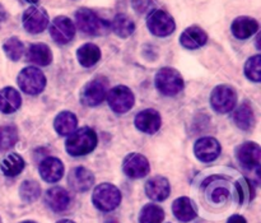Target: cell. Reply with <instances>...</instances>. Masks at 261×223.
<instances>
[{"label":"cell","mask_w":261,"mask_h":223,"mask_svg":"<svg viewBox=\"0 0 261 223\" xmlns=\"http://www.w3.org/2000/svg\"><path fill=\"white\" fill-rule=\"evenodd\" d=\"M7 10H5V8L0 4V24H3V23L7 20Z\"/></svg>","instance_id":"39"},{"label":"cell","mask_w":261,"mask_h":223,"mask_svg":"<svg viewBox=\"0 0 261 223\" xmlns=\"http://www.w3.org/2000/svg\"><path fill=\"white\" fill-rule=\"evenodd\" d=\"M18 142V130L14 125L0 127V152L12 150Z\"/></svg>","instance_id":"30"},{"label":"cell","mask_w":261,"mask_h":223,"mask_svg":"<svg viewBox=\"0 0 261 223\" xmlns=\"http://www.w3.org/2000/svg\"><path fill=\"white\" fill-rule=\"evenodd\" d=\"M17 83L20 91L31 96H36L45 89L46 77L37 66H27L19 71L17 77Z\"/></svg>","instance_id":"5"},{"label":"cell","mask_w":261,"mask_h":223,"mask_svg":"<svg viewBox=\"0 0 261 223\" xmlns=\"http://www.w3.org/2000/svg\"><path fill=\"white\" fill-rule=\"evenodd\" d=\"M237 104V92L229 84H221L213 89L211 94V105L214 111L219 114H228Z\"/></svg>","instance_id":"7"},{"label":"cell","mask_w":261,"mask_h":223,"mask_svg":"<svg viewBox=\"0 0 261 223\" xmlns=\"http://www.w3.org/2000/svg\"><path fill=\"white\" fill-rule=\"evenodd\" d=\"M122 171L132 179H142L147 176L150 171L149 162L140 153H130L126 156L122 163Z\"/></svg>","instance_id":"14"},{"label":"cell","mask_w":261,"mask_h":223,"mask_svg":"<svg viewBox=\"0 0 261 223\" xmlns=\"http://www.w3.org/2000/svg\"><path fill=\"white\" fill-rule=\"evenodd\" d=\"M98 143L96 132L92 128L83 127L68 135L65 150L73 157H82L93 152Z\"/></svg>","instance_id":"1"},{"label":"cell","mask_w":261,"mask_h":223,"mask_svg":"<svg viewBox=\"0 0 261 223\" xmlns=\"http://www.w3.org/2000/svg\"><path fill=\"white\" fill-rule=\"evenodd\" d=\"M227 223H247V222L242 216H240V214H234V216L229 217Z\"/></svg>","instance_id":"38"},{"label":"cell","mask_w":261,"mask_h":223,"mask_svg":"<svg viewBox=\"0 0 261 223\" xmlns=\"http://www.w3.org/2000/svg\"><path fill=\"white\" fill-rule=\"evenodd\" d=\"M22 223H36V222H33V221H25V222H22Z\"/></svg>","instance_id":"43"},{"label":"cell","mask_w":261,"mask_h":223,"mask_svg":"<svg viewBox=\"0 0 261 223\" xmlns=\"http://www.w3.org/2000/svg\"><path fill=\"white\" fill-rule=\"evenodd\" d=\"M145 193L148 198L154 202L166 201L171 193L170 183L163 176H154L145 184Z\"/></svg>","instance_id":"19"},{"label":"cell","mask_w":261,"mask_h":223,"mask_svg":"<svg viewBox=\"0 0 261 223\" xmlns=\"http://www.w3.org/2000/svg\"><path fill=\"white\" fill-rule=\"evenodd\" d=\"M25 58L30 63L36 64L38 66H47L53 63V51L46 43L37 42L32 43L25 51Z\"/></svg>","instance_id":"22"},{"label":"cell","mask_w":261,"mask_h":223,"mask_svg":"<svg viewBox=\"0 0 261 223\" xmlns=\"http://www.w3.org/2000/svg\"><path fill=\"white\" fill-rule=\"evenodd\" d=\"M40 175L46 183H58L64 175V165L59 158L47 157L40 163Z\"/></svg>","instance_id":"21"},{"label":"cell","mask_w":261,"mask_h":223,"mask_svg":"<svg viewBox=\"0 0 261 223\" xmlns=\"http://www.w3.org/2000/svg\"><path fill=\"white\" fill-rule=\"evenodd\" d=\"M107 102L112 111L116 114H126L133 109L135 102L134 93L126 86H116L107 92Z\"/></svg>","instance_id":"8"},{"label":"cell","mask_w":261,"mask_h":223,"mask_svg":"<svg viewBox=\"0 0 261 223\" xmlns=\"http://www.w3.org/2000/svg\"><path fill=\"white\" fill-rule=\"evenodd\" d=\"M110 30H112V32L119 37L127 38L134 33L135 22L127 14L120 13L115 15L112 22L110 23Z\"/></svg>","instance_id":"27"},{"label":"cell","mask_w":261,"mask_h":223,"mask_svg":"<svg viewBox=\"0 0 261 223\" xmlns=\"http://www.w3.org/2000/svg\"><path fill=\"white\" fill-rule=\"evenodd\" d=\"M236 157L240 165L247 170H260L261 162V148L257 143L246 142L239 145L236 150Z\"/></svg>","instance_id":"12"},{"label":"cell","mask_w":261,"mask_h":223,"mask_svg":"<svg viewBox=\"0 0 261 223\" xmlns=\"http://www.w3.org/2000/svg\"><path fill=\"white\" fill-rule=\"evenodd\" d=\"M19 195L25 203H33L41 195V186L37 181L25 180L19 188Z\"/></svg>","instance_id":"33"},{"label":"cell","mask_w":261,"mask_h":223,"mask_svg":"<svg viewBox=\"0 0 261 223\" xmlns=\"http://www.w3.org/2000/svg\"><path fill=\"white\" fill-rule=\"evenodd\" d=\"M45 201L54 212L61 213L70 207L71 198L65 189L61 188V186H55V188H51L46 191Z\"/></svg>","instance_id":"20"},{"label":"cell","mask_w":261,"mask_h":223,"mask_svg":"<svg viewBox=\"0 0 261 223\" xmlns=\"http://www.w3.org/2000/svg\"><path fill=\"white\" fill-rule=\"evenodd\" d=\"M25 162L23 157L18 153H9L0 163L2 172L8 178H14L18 176L23 170H24Z\"/></svg>","instance_id":"29"},{"label":"cell","mask_w":261,"mask_h":223,"mask_svg":"<svg viewBox=\"0 0 261 223\" xmlns=\"http://www.w3.org/2000/svg\"><path fill=\"white\" fill-rule=\"evenodd\" d=\"M208 42V35L205 31L199 26L188 27L180 36V43L188 50H196L200 48Z\"/></svg>","instance_id":"18"},{"label":"cell","mask_w":261,"mask_h":223,"mask_svg":"<svg viewBox=\"0 0 261 223\" xmlns=\"http://www.w3.org/2000/svg\"><path fill=\"white\" fill-rule=\"evenodd\" d=\"M68 184L75 193H86L93 186L94 176L88 168L79 166L69 172Z\"/></svg>","instance_id":"15"},{"label":"cell","mask_w":261,"mask_h":223,"mask_svg":"<svg viewBox=\"0 0 261 223\" xmlns=\"http://www.w3.org/2000/svg\"><path fill=\"white\" fill-rule=\"evenodd\" d=\"M236 189H237V194H239L240 203L241 204L254 199L255 196L254 184H252L250 180H247V179H242V180H240L239 183L236 184Z\"/></svg>","instance_id":"35"},{"label":"cell","mask_w":261,"mask_h":223,"mask_svg":"<svg viewBox=\"0 0 261 223\" xmlns=\"http://www.w3.org/2000/svg\"><path fill=\"white\" fill-rule=\"evenodd\" d=\"M58 223H75V222L70 221V219H61V221H59Z\"/></svg>","instance_id":"41"},{"label":"cell","mask_w":261,"mask_h":223,"mask_svg":"<svg viewBox=\"0 0 261 223\" xmlns=\"http://www.w3.org/2000/svg\"><path fill=\"white\" fill-rule=\"evenodd\" d=\"M229 195H231V191L226 185H216L209 191V199L216 204L226 202L229 198Z\"/></svg>","instance_id":"36"},{"label":"cell","mask_w":261,"mask_h":223,"mask_svg":"<svg viewBox=\"0 0 261 223\" xmlns=\"http://www.w3.org/2000/svg\"><path fill=\"white\" fill-rule=\"evenodd\" d=\"M54 128L60 135H70L78 128V119L70 111H61L54 121Z\"/></svg>","instance_id":"28"},{"label":"cell","mask_w":261,"mask_h":223,"mask_svg":"<svg viewBox=\"0 0 261 223\" xmlns=\"http://www.w3.org/2000/svg\"><path fill=\"white\" fill-rule=\"evenodd\" d=\"M101 48L96 45V43L87 42L82 45L81 47L76 50V59L78 63L84 68H91V66L96 65L99 60H101Z\"/></svg>","instance_id":"25"},{"label":"cell","mask_w":261,"mask_h":223,"mask_svg":"<svg viewBox=\"0 0 261 223\" xmlns=\"http://www.w3.org/2000/svg\"><path fill=\"white\" fill-rule=\"evenodd\" d=\"M222 152V147L216 138L204 137L196 140L194 145V153L196 158L204 163L213 162L219 157Z\"/></svg>","instance_id":"13"},{"label":"cell","mask_w":261,"mask_h":223,"mask_svg":"<svg viewBox=\"0 0 261 223\" xmlns=\"http://www.w3.org/2000/svg\"><path fill=\"white\" fill-rule=\"evenodd\" d=\"M245 76L255 83L261 81V55L259 54L247 59L245 64Z\"/></svg>","instance_id":"34"},{"label":"cell","mask_w":261,"mask_h":223,"mask_svg":"<svg viewBox=\"0 0 261 223\" xmlns=\"http://www.w3.org/2000/svg\"><path fill=\"white\" fill-rule=\"evenodd\" d=\"M3 50L7 58L12 61H18L24 55L25 48L22 41L18 37H10L3 45Z\"/></svg>","instance_id":"32"},{"label":"cell","mask_w":261,"mask_h":223,"mask_svg":"<svg viewBox=\"0 0 261 223\" xmlns=\"http://www.w3.org/2000/svg\"><path fill=\"white\" fill-rule=\"evenodd\" d=\"M107 82L97 78L88 82L81 92V102L84 106L94 107L105 101L107 96Z\"/></svg>","instance_id":"11"},{"label":"cell","mask_w":261,"mask_h":223,"mask_svg":"<svg viewBox=\"0 0 261 223\" xmlns=\"http://www.w3.org/2000/svg\"><path fill=\"white\" fill-rule=\"evenodd\" d=\"M92 202L94 207L102 212H111L121 203V191L110 183L99 184L93 191Z\"/></svg>","instance_id":"4"},{"label":"cell","mask_w":261,"mask_h":223,"mask_svg":"<svg viewBox=\"0 0 261 223\" xmlns=\"http://www.w3.org/2000/svg\"><path fill=\"white\" fill-rule=\"evenodd\" d=\"M48 22H50L48 13L42 7H37V5H31L22 15L23 27L32 35L43 32L47 28Z\"/></svg>","instance_id":"9"},{"label":"cell","mask_w":261,"mask_h":223,"mask_svg":"<svg viewBox=\"0 0 261 223\" xmlns=\"http://www.w3.org/2000/svg\"><path fill=\"white\" fill-rule=\"evenodd\" d=\"M134 124L138 130L145 133V134H154L160 130L162 125L160 112L154 109H147L137 114L134 119Z\"/></svg>","instance_id":"16"},{"label":"cell","mask_w":261,"mask_h":223,"mask_svg":"<svg viewBox=\"0 0 261 223\" xmlns=\"http://www.w3.org/2000/svg\"><path fill=\"white\" fill-rule=\"evenodd\" d=\"M0 223H2V219H0Z\"/></svg>","instance_id":"44"},{"label":"cell","mask_w":261,"mask_h":223,"mask_svg":"<svg viewBox=\"0 0 261 223\" xmlns=\"http://www.w3.org/2000/svg\"><path fill=\"white\" fill-rule=\"evenodd\" d=\"M260 40H261V35L259 33V35H257V37H256V47L259 48V50L261 48V46H260Z\"/></svg>","instance_id":"40"},{"label":"cell","mask_w":261,"mask_h":223,"mask_svg":"<svg viewBox=\"0 0 261 223\" xmlns=\"http://www.w3.org/2000/svg\"><path fill=\"white\" fill-rule=\"evenodd\" d=\"M234 124L241 130H251L255 125V112L249 102H244L236 109L233 114Z\"/></svg>","instance_id":"26"},{"label":"cell","mask_w":261,"mask_h":223,"mask_svg":"<svg viewBox=\"0 0 261 223\" xmlns=\"http://www.w3.org/2000/svg\"><path fill=\"white\" fill-rule=\"evenodd\" d=\"M147 27L152 35L157 37H167L175 32L176 23L170 13L155 8L148 14Z\"/></svg>","instance_id":"6"},{"label":"cell","mask_w":261,"mask_h":223,"mask_svg":"<svg viewBox=\"0 0 261 223\" xmlns=\"http://www.w3.org/2000/svg\"><path fill=\"white\" fill-rule=\"evenodd\" d=\"M232 35L239 40H247L259 32V22L255 18L242 15L236 18L231 26Z\"/></svg>","instance_id":"17"},{"label":"cell","mask_w":261,"mask_h":223,"mask_svg":"<svg viewBox=\"0 0 261 223\" xmlns=\"http://www.w3.org/2000/svg\"><path fill=\"white\" fill-rule=\"evenodd\" d=\"M22 105V97L19 92L13 87H5L0 89V111L3 114H13Z\"/></svg>","instance_id":"24"},{"label":"cell","mask_w":261,"mask_h":223,"mask_svg":"<svg viewBox=\"0 0 261 223\" xmlns=\"http://www.w3.org/2000/svg\"><path fill=\"white\" fill-rule=\"evenodd\" d=\"M25 2H28V3H32V4H33V3H37L38 0H25Z\"/></svg>","instance_id":"42"},{"label":"cell","mask_w":261,"mask_h":223,"mask_svg":"<svg viewBox=\"0 0 261 223\" xmlns=\"http://www.w3.org/2000/svg\"><path fill=\"white\" fill-rule=\"evenodd\" d=\"M75 24L78 30L89 36H103L109 33L110 23L88 8H79L75 13Z\"/></svg>","instance_id":"2"},{"label":"cell","mask_w":261,"mask_h":223,"mask_svg":"<svg viewBox=\"0 0 261 223\" xmlns=\"http://www.w3.org/2000/svg\"><path fill=\"white\" fill-rule=\"evenodd\" d=\"M172 212L176 218L181 222H190L198 217V208L188 196L176 199L172 204Z\"/></svg>","instance_id":"23"},{"label":"cell","mask_w":261,"mask_h":223,"mask_svg":"<svg viewBox=\"0 0 261 223\" xmlns=\"http://www.w3.org/2000/svg\"><path fill=\"white\" fill-rule=\"evenodd\" d=\"M48 30H50L51 38L59 45H66L70 42L76 32L74 22L65 15H59L54 18Z\"/></svg>","instance_id":"10"},{"label":"cell","mask_w":261,"mask_h":223,"mask_svg":"<svg viewBox=\"0 0 261 223\" xmlns=\"http://www.w3.org/2000/svg\"><path fill=\"white\" fill-rule=\"evenodd\" d=\"M165 212L157 204H147L143 207L139 214V223H162Z\"/></svg>","instance_id":"31"},{"label":"cell","mask_w":261,"mask_h":223,"mask_svg":"<svg viewBox=\"0 0 261 223\" xmlns=\"http://www.w3.org/2000/svg\"><path fill=\"white\" fill-rule=\"evenodd\" d=\"M157 0H132V7L139 14H149L153 9H155Z\"/></svg>","instance_id":"37"},{"label":"cell","mask_w":261,"mask_h":223,"mask_svg":"<svg viewBox=\"0 0 261 223\" xmlns=\"http://www.w3.org/2000/svg\"><path fill=\"white\" fill-rule=\"evenodd\" d=\"M154 83L158 91L168 97L178 94L185 87L182 76L176 69L168 68V66L157 71L154 77Z\"/></svg>","instance_id":"3"}]
</instances>
